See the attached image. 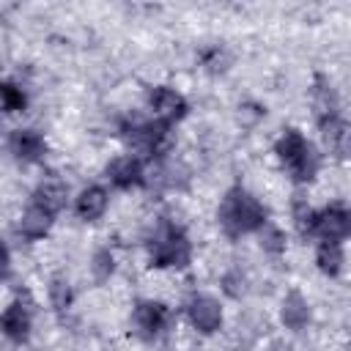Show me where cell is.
I'll return each mask as SVG.
<instances>
[{"instance_id": "1", "label": "cell", "mask_w": 351, "mask_h": 351, "mask_svg": "<svg viewBox=\"0 0 351 351\" xmlns=\"http://www.w3.org/2000/svg\"><path fill=\"white\" fill-rule=\"evenodd\" d=\"M219 225L228 236H241L250 230H258L266 225V211L263 206L244 189H230L219 206Z\"/></svg>"}, {"instance_id": "2", "label": "cell", "mask_w": 351, "mask_h": 351, "mask_svg": "<svg viewBox=\"0 0 351 351\" xmlns=\"http://www.w3.org/2000/svg\"><path fill=\"white\" fill-rule=\"evenodd\" d=\"M148 255H151V266H176L184 269L192 258V247L186 233L173 225V222H159L151 241H148Z\"/></svg>"}, {"instance_id": "3", "label": "cell", "mask_w": 351, "mask_h": 351, "mask_svg": "<svg viewBox=\"0 0 351 351\" xmlns=\"http://www.w3.org/2000/svg\"><path fill=\"white\" fill-rule=\"evenodd\" d=\"M277 156L296 181H310L318 173V154L296 129H285V134L277 140Z\"/></svg>"}, {"instance_id": "4", "label": "cell", "mask_w": 351, "mask_h": 351, "mask_svg": "<svg viewBox=\"0 0 351 351\" xmlns=\"http://www.w3.org/2000/svg\"><path fill=\"white\" fill-rule=\"evenodd\" d=\"M121 134L132 148L145 154H165L170 148L167 123H159V121H126L121 126Z\"/></svg>"}, {"instance_id": "5", "label": "cell", "mask_w": 351, "mask_h": 351, "mask_svg": "<svg viewBox=\"0 0 351 351\" xmlns=\"http://www.w3.org/2000/svg\"><path fill=\"white\" fill-rule=\"evenodd\" d=\"M170 324V310L159 302H140L134 307V329L140 337L154 340L159 337Z\"/></svg>"}, {"instance_id": "6", "label": "cell", "mask_w": 351, "mask_h": 351, "mask_svg": "<svg viewBox=\"0 0 351 351\" xmlns=\"http://www.w3.org/2000/svg\"><path fill=\"white\" fill-rule=\"evenodd\" d=\"M148 107L154 110L159 123H173L186 115V99L173 88H151Z\"/></svg>"}, {"instance_id": "7", "label": "cell", "mask_w": 351, "mask_h": 351, "mask_svg": "<svg viewBox=\"0 0 351 351\" xmlns=\"http://www.w3.org/2000/svg\"><path fill=\"white\" fill-rule=\"evenodd\" d=\"M186 313H189L192 326L197 332H203V335H211V332H217L222 326V310L211 296H203V293L192 296L189 304H186Z\"/></svg>"}, {"instance_id": "8", "label": "cell", "mask_w": 351, "mask_h": 351, "mask_svg": "<svg viewBox=\"0 0 351 351\" xmlns=\"http://www.w3.org/2000/svg\"><path fill=\"white\" fill-rule=\"evenodd\" d=\"M348 228H351V217L343 206H329L324 208L321 214H315V233H321L326 241H340L348 236Z\"/></svg>"}, {"instance_id": "9", "label": "cell", "mask_w": 351, "mask_h": 351, "mask_svg": "<svg viewBox=\"0 0 351 351\" xmlns=\"http://www.w3.org/2000/svg\"><path fill=\"white\" fill-rule=\"evenodd\" d=\"M11 151H14V156H16L19 162H38V159L44 156L47 145H44V137H41L38 132H33V129H19V132L11 134Z\"/></svg>"}, {"instance_id": "10", "label": "cell", "mask_w": 351, "mask_h": 351, "mask_svg": "<svg viewBox=\"0 0 351 351\" xmlns=\"http://www.w3.org/2000/svg\"><path fill=\"white\" fill-rule=\"evenodd\" d=\"M107 178H110L115 186H121V189H129V186L145 181V176H143V165H140V159H134V156H121V159L110 162V167H107Z\"/></svg>"}, {"instance_id": "11", "label": "cell", "mask_w": 351, "mask_h": 351, "mask_svg": "<svg viewBox=\"0 0 351 351\" xmlns=\"http://www.w3.org/2000/svg\"><path fill=\"white\" fill-rule=\"evenodd\" d=\"M0 326H3V332H5L11 340H16V343L27 340V335H30V310H27L22 302L8 304L5 313L0 315Z\"/></svg>"}, {"instance_id": "12", "label": "cell", "mask_w": 351, "mask_h": 351, "mask_svg": "<svg viewBox=\"0 0 351 351\" xmlns=\"http://www.w3.org/2000/svg\"><path fill=\"white\" fill-rule=\"evenodd\" d=\"M318 123H321V137L329 145V151L335 156H346L348 154V137H351L348 134V123L340 115H329V118H324Z\"/></svg>"}, {"instance_id": "13", "label": "cell", "mask_w": 351, "mask_h": 351, "mask_svg": "<svg viewBox=\"0 0 351 351\" xmlns=\"http://www.w3.org/2000/svg\"><path fill=\"white\" fill-rule=\"evenodd\" d=\"M307 321H310V307H307L304 296L296 293V291H291V293L282 299V324H285L288 329L299 332V329L307 326Z\"/></svg>"}, {"instance_id": "14", "label": "cell", "mask_w": 351, "mask_h": 351, "mask_svg": "<svg viewBox=\"0 0 351 351\" xmlns=\"http://www.w3.org/2000/svg\"><path fill=\"white\" fill-rule=\"evenodd\" d=\"M63 203H66V186L60 181H44L36 189V195H33V206H38L41 211H47L49 217L58 214L63 208Z\"/></svg>"}, {"instance_id": "15", "label": "cell", "mask_w": 351, "mask_h": 351, "mask_svg": "<svg viewBox=\"0 0 351 351\" xmlns=\"http://www.w3.org/2000/svg\"><path fill=\"white\" fill-rule=\"evenodd\" d=\"M104 208H107V192L101 189V186H88V189H82L80 192V197H77V214H80V219H99L101 214H104Z\"/></svg>"}, {"instance_id": "16", "label": "cell", "mask_w": 351, "mask_h": 351, "mask_svg": "<svg viewBox=\"0 0 351 351\" xmlns=\"http://www.w3.org/2000/svg\"><path fill=\"white\" fill-rule=\"evenodd\" d=\"M313 107H315V112H318V121H324V118H329V115H340V112H337V110H340L337 93H335V88L329 85V80H324V77L315 80V88H313Z\"/></svg>"}, {"instance_id": "17", "label": "cell", "mask_w": 351, "mask_h": 351, "mask_svg": "<svg viewBox=\"0 0 351 351\" xmlns=\"http://www.w3.org/2000/svg\"><path fill=\"white\" fill-rule=\"evenodd\" d=\"M49 225H52V217H49L47 211H41L38 206H30V208L22 214L16 230H19L25 239H41V236H47Z\"/></svg>"}, {"instance_id": "18", "label": "cell", "mask_w": 351, "mask_h": 351, "mask_svg": "<svg viewBox=\"0 0 351 351\" xmlns=\"http://www.w3.org/2000/svg\"><path fill=\"white\" fill-rule=\"evenodd\" d=\"M315 263H318V269H321L324 274H329V277L340 274V266H343V250H340V244L324 241V244L318 247V252H315Z\"/></svg>"}, {"instance_id": "19", "label": "cell", "mask_w": 351, "mask_h": 351, "mask_svg": "<svg viewBox=\"0 0 351 351\" xmlns=\"http://www.w3.org/2000/svg\"><path fill=\"white\" fill-rule=\"evenodd\" d=\"M293 225H296V230L302 236H313L315 233V211L302 197L293 200Z\"/></svg>"}, {"instance_id": "20", "label": "cell", "mask_w": 351, "mask_h": 351, "mask_svg": "<svg viewBox=\"0 0 351 351\" xmlns=\"http://www.w3.org/2000/svg\"><path fill=\"white\" fill-rule=\"evenodd\" d=\"M0 104H3L8 112H19V110H25L27 99H25L22 88H16L14 82H0Z\"/></svg>"}, {"instance_id": "21", "label": "cell", "mask_w": 351, "mask_h": 351, "mask_svg": "<svg viewBox=\"0 0 351 351\" xmlns=\"http://www.w3.org/2000/svg\"><path fill=\"white\" fill-rule=\"evenodd\" d=\"M261 247L271 255H280L285 252V233L280 228H271V225H263L261 228Z\"/></svg>"}, {"instance_id": "22", "label": "cell", "mask_w": 351, "mask_h": 351, "mask_svg": "<svg viewBox=\"0 0 351 351\" xmlns=\"http://www.w3.org/2000/svg\"><path fill=\"white\" fill-rule=\"evenodd\" d=\"M90 269H93V277H96L99 282L110 280V274H112V269H115V261H112L110 250H96V252H93V263H90Z\"/></svg>"}, {"instance_id": "23", "label": "cell", "mask_w": 351, "mask_h": 351, "mask_svg": "<svg viewBox=\"0 0 351 351\" xmlns=\"http://www.w3.org/2000/svg\"><path fill=\"white\" fill-rule=\"evenodd\" d=\"M49 299L55 304V310H66L71 304V285L63 280V277H55L49 282Z\"/></svg>"}, {"instance_id": "24", "label": "cell", "mask_w": 351, "mask_h": 351, "mask_svg": "<svg viewBox=\"0 0 351 351\" xmlns=\"http://www.w3.org/2000/svg\"><path fill=\"white\" fill-rule=\"evenodd\" d=\"M203 63H206L211 71H219V69H225V52H222L219 47H211V49L203 52Z\"/></svg>"}, {"instance_id": "25", "label": "cell", "mask_w": 351, "mask_h": 351, "mask_svg": "<svg viewBox=\"0 0 351 351\" xmlns=\"http://www.w3.org/2000/svg\"><path fill=\"white\" fill-rule=\"evenodd\" d=\"M225 291H228L230 296H239V293H241V277H239L236 271H230V274L225 277Z\"/></svg>"}, {"instance_id": "26", "label": "cell", "mask_w": 351, "mask_h": 351, "mask_svg": "<svg viewBox=\"0 0 351 351\" xmlns=\"http://www.w3.org/2000/svg\"><path fill=\"white\" fill-rule=\"evenodd\" d=\"M11 271V261H8V250L0 244V280H5Z\"/></svg>"}, {"instance_id": "27", "label": "cell", "mask_w": 351, "mask_h": 351, "mask_svg": "<svg viewBox=\"0 0 351 351\" xmlns=\"http://www.w3.org/2000/svg\"><path fill=\"white\" fill-rule=\"evenodd\" d=\"M271 351H288V346H282V343H271Z\"/></svg>"}]
</instances>
